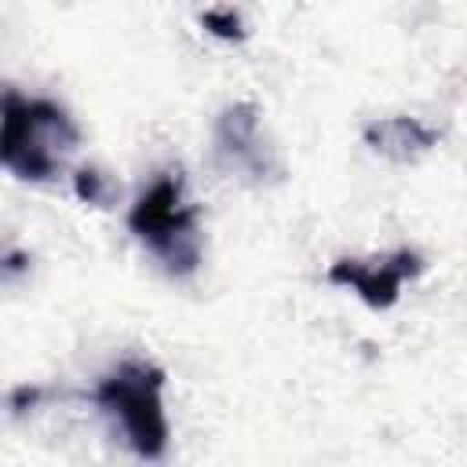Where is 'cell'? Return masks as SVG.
Wrapping results in <instances>:
<instances>
[{
    "instance_id": "5b68a950",
    "label": "cell",
    "mask_w": 467,
    "mask_h": 467,
    "mask_svg": "<svg viewBox=\"0 0 467 467\" xmlns=\"http://www.w3.org/2000/svg\"><path fill=\"white\" fill-rule=\"evenodd\" d=\"M215 146L230 161V168H237L244 175L263 179L274 171V157H270V146L263 142V128H259V109L252 102H234L223 109V117L215 124Z\"/></svg>"
},
{
    "instance_id": "8992f818",
    "label": "cell",
    "mask_w": 467,
    "mask_h": 467,
    "mask_svg": "<svg viewBox=\"0 0 467 467\" xmlns=\"http://www.w3.org/2000/svg\"><path fill=\"white\" fill-rule=\"evenodd\" d=\"M365 142L390 161H416L420 153L438 146V131L416 117H383L365 128Z\"/></svg>"
},
{
    "instance_id": "7a4b0ae2",
    "label": "cell",
    "mask_w": 467,
    "mask_h": 467,
    "mask_svg": "<svg viewBox=\"0 0 467 467\" xmlns=\"http://www.w3.org/2000/svg\"><path fill=\"white\" fill-rule=\"evenodd\" d=\"M128 230L171 277H190L201 266L197 208L186 201V182L179 171L157 175L135 197L128 208Z\"/></svg>"
},
{
    "instance_id": "277c9868",
    "label": "cell",
    "mask_w": 467,
    "mask_h": 467,
    "mask_svg": "<svg viewBox=\"0 0 467 467\" xmlns=\"http://www.w3.org/2000/svg\"><path fill=\"white\" fill-rule=\"evenodd\" d=\"M423 259L412 248H394L376 259H336L328 266V281L339 288H350L365 306L390 310L401 296V285L420 277Z\"/></svg>"
},
{
    "instance_id": "6da1fadb",
    "label": "cell",
    "mask_w": 467,
    "mask_h": 467,
    "mask_svg": "<svg viewBox=\"0 0 467 467\" xmlns=\"http://www.w3.org/2000/svg\"><path fill=\"white\" fill-rule=\"evenodd\" d=\"M80 146L73 117L51 99H26L15 88L4 91L0 120V161L26 182H47L66 171Z\"/></svg>"
},
{
    "instance_id": "52a82bcc",
    "label": "cell",
    "mask_w": 467,
    "mask_h": 467,
    "mask_svg": "<svg viewBox=\"0 0 467 467\" xmlns=\"http://www.w3.org/2000/svg\"><path fill=\"white\" fill-rule=\"evenodd\" d=\"M73 186H77V197L88 201V204H106L109 193H113V186L106 182V175H99L95 168H80L73 175Z\"/></svg>"
},
{
    "instance_id": "ba28073f",
    "label": "cell",
    "mask_w": 467,
    "mask_h": 467,
    "mask_svg": "<svg viewBox=\"0 0 467 467\" xmlns=\"http://www.w3.org/2000/svg\"><path fill=\"white\" fill-rule=\"evenodd\" d=\"M204 29H212L215 36H226V40H241V18L234 11H208L204 15Z\"/></svg>"
},
{
    "instance_id": "3957f363",
    "label": "cell",
    "mask_w": 467,
    "mask_h": 467,
    "mask_svg": "<svg viewBox=\"0 0 467 467\" xmlns=\"http://www.w3.org/2000/svg\"><path fill=\"white\" fill-rule=\"evenodd\" d=\"M91 398L120 427V434L135 456H142V460L164 456L168 412H164V368L161 365L128 358L95 383Z\"/></svg>"
}]
</instances>
